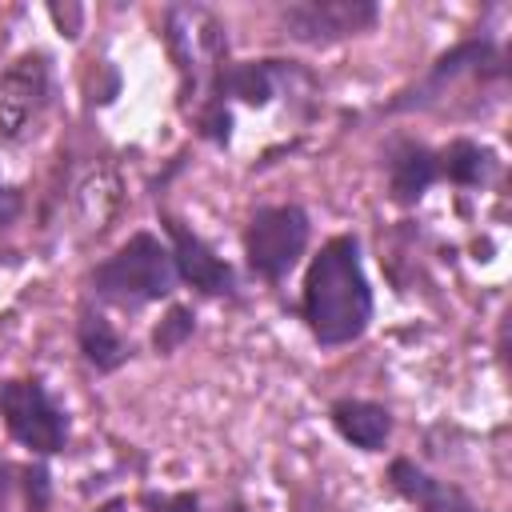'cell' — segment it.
Here are the masks:
<instances>
[{"instance_id":"cell-2","label":"cell","mask_w":512,"mask_h":512,"mask_svg":"<svg viewBox=\"0 0 512 512\" xmlns=\"http://www.w3.org/2000/svg\"><path fill=\"white\" fill-rule=\"evenodd\" d=\"M92 284L104 300L112 304H148L172 292L176 284V268H172V252L152 236V232H136L128 236L124 248H116L104 264H96Z\"/></svg>"},{"instance_id":"cell-9","label":"cell","mask_w":512,"mask_h":512,"mask_svg":"<svg viewBox=\"0 0 512 512\" xmlns=\"http://www.w3.org/2000/svg\"><path fill=\"white\" fill-rule=\"evenodd\" d=\"M388 480H392V488H396L404 500L420 504V512H480L460 488H452V484L428 476V472L416 468L412 460H392Z\"/></svg>"},{"instance_id":"cell-16","label":"cell","mask_w":512,"mask_h":512,"mask_svg":"<svg viewBox=\"0 0 512 512\" xmlns=\"http://www.w3.org/2000/svg\"><path fill=\"white\" fill-rule=\"evenodd\" d=\"M188 336H192V312H188V308H172V312L160 320L152 344H156V352H176Z\"/></svg>"},{"instance_id":"cell-3","label":"cell","mask_w":512,"mask_h":512,"mask_svg":"<svg viewBox=\"0 0 512 512\" xmlns=\"http://www.w3.org/2000/svg\"><path fill=\"white\" fill-rule=\"evenodd\" d=\"M308 244V216L296 204H276V208H260L244 232V252L256 276L264 280H280L284 272H292V264L300 260Z\"/></svg>"},{"instance_id":"cell-14","label":"cell","mask_w":512,"mask_h":512,"mask_svg":"<svg viewBox=\"0 0 512 512\" xmlns=\"http://www.w3.org/2000/svg\"><path fill=\"white\" fill-rule=\"evenodd\" d=\"M216 84L244 96L248 104H264L272 96V68H268V60L264 64H236V68H224L216 76Z\"/></svg>"},{"instance_id":"cell-12","label":"cell","mask_w":512,"mask_h":512,"mask_svg":"<svg viewBox=\"0 0 512 512\" xmlns=\"http://www.w3.org/2000/svg\"><path fill=\"white\" fill-rule=\"evenodd\" d=\"M76 336H80V352H84L88 364H96L100 372H112V368H120V364L128 360V344H124L120 332H116L104 316H96V312H84V316H80Z\"/></svg>"},{"instance_id":"cell-8","label":"cell","mask_w":512,"mask_h":512,"mask_svg":"<svg viewBox=\"0 0 512 512\" xmlns=\"http://www.w3.org/2000/svg\"><path fill=\"white\" fill-rule=\"evenodd\" d=\"M168 224V240H172V268H176V276H184L192 288H200V292H212V296H220V292H232V268L196 236V232H188L180 220H164Z\"/></svg>"},{"instance_id":"cell-10","label":"cell","mask_w":512,"mask_h":512,"mask_svg":"<svg viewBox=\"0 0 512 512\" xmlns=\"http://www.w3.org/2000/svg\"><path fill=\"white\" fill-rule=\"evenodd\" d=\"M332 424H336V432H340L348 444H356V448H364V452L384 448V440H388V432H392L388 408H380V404H372V400H336V404H332Z\"/></svg>"},{"instance_id":"cell-18","label":"cell","mask_w":512,"mask_h":512,"mask_svg":"<svg viewBox=\"0 0 512 512\" xmlns=\"http://www.w3.org/2000/svg\"><path fill=\"white\" fill-rule=\"evenodd\" d=\"M44 480H48L44 468L28 472V504H32V508H44V500H48V484H44Z\"/></svg>"},{"instance_id":"cell-13","label":"cell","mask_w":512,"mask_h":512,"mask_svg":"<svg viewBox=\"0 0 512 512\" xmlns=\"http://www.w3.org/2000/svg\"><path fill=\"white\" fill-rule=\"evenodd\" d=\"M440 176V160L428 148H404L392 160V196L400 204H412L428 192V184Z\"/></svg>"},{"instance_id":"cell-21","label":"cell","mask_w":512,"mask_h":512,"mask_svg":"<svg viewBox=\"0 0 512 512\" xmlns=\"http://www.w3.org/2000/svg\"><path fill=\"white\" fill-rule=\"evenodd\" d=\"M16 208H20V196H16L12 188H4V184H0V228L16 216Z\"/></svg>"},{"instance_id":"cell-1","label":"cell","mask_w":512,"mask_h":512,"mask_svg":"<svg viewBox=\"0 0 512 512\" xmlns=\"http://www.w3.org/2000/svg\"><path fill=\"white\" fill-rule=\"evenodd\" d=\"M304 320L320 344H352L372 320V288L356 236H332L304 280Z\"/></svg>"},{"instance_id":"cell-7","label":"cell","mask_w":512,"mask_h":512,"mask_svg":"<svg viewBox=\"0 0 512 512\" xmlns=\"http://www.w3.org/2000/svg\"><path fill=\"white\" fill-rule=\"evenodd\" d=\"M376 24V8L364 0H308L284 12V28L296 40H336Z\"/></svg>"},{"instance_id":"cell-15","label":"cell","mask_w":512,"mask_h":512,"mask_svg":"<svg viewBox=\"0 0 512 512\" xmlns=\"http://www.w3.org/2000/svg\"><path fill=\"white\" fill-rule=\"evenodd\" d=\"M484 160H488V152H480L472 140H456L440 156V172L456 184H480L484 180Z\"/></svg>"},{"instance_id":"cell-17","label":"cell","mask_w":512,"mask_h":512,"mask_svg":"<svg viewBox=\"0 0 512 512\" xmlns=\"http://www.w3.org/2000/svg\"><path fill=\"white\" fill-rule=\"evenodd\" d=\"M204 132L212 136V140H228V124H232V116H228V108L216 100V104H208V112H204Z\"/></svg>"},{"instance_id":"cell-11","label":"cell","mask_w":512,"mask_h":512,"mask_svg":"<svg viewBox=\"0 0 512 512\" xmlns=\"http://www.w3.org/2000/svg\"><path fill=\"white\" fill-rule=\"evenodd\" d=\"M76 208H80L84 228H92V232L108 228V220H112L116 208H120V176H116V168L96 164V168L76 184Z\"/></svg>"},{"instance_id":"cell-4","label":"cell","mask_w":512,"mask_h":512,"mask_svg":"<svg viewBox=\"0 0 512 512\" xmlns=\"http://www.w3.org/2000/svg\"><path fill=\"white\" fill-rule=\"evenodd\" d=\"M0 416L8 424V432L40 452V456H52L64 448L68 440V416L52 404V396L44 392L40 380H8L0 384Z\"/></svg>"},{"instance_id":"cell-20","label":"cell","mask_w":512,"mask_h":512,"mask_svg":"<svg viewBox=\"0 0 512 512\" xmlns=\"http://www.w3.org/2000/svg\"><path fill=\"white\" fill-rule=\"evenodd\" d=\"M52 16H56V24L64 28L68 24V36H76V28H80V8H60V4H52Z\"/></svg>"},{"instance_id":"cell-19","label":"cell","mask_w":512,"mask_h":512,"mask_svg":"<svg viewBox=\"0 0 512 512\" xmlns=\"http://www.w3.org/2000/svg\"><path fill=\"white\" fill-rule=\"evenodd\" d=\"M156 512H200V500H196L192 492H176V496L160 500V508H156Z\"/></svg>"},{"instance_id":"cell-6","label":"cell","mask_w":512,"mask_h":512,"mask_svg":"<svg viewBox=\"0 0 512 512\" xmlns=\"http://www.w3.org/2000/svg\"><path fill=\"white\" fill-rule=\"evenodd\" d=\"M48 104V60L40 52L20 56L0 76V140H20Z\"/></svg>"},{"instance_id":"cell-5","label":"cell","mask_w":512,"mask_h":512,"mask_svg":"<svg viewBox=\"0 0 512 512\" xmlns=\"http://www.w3.org/2000/svg\"><path fill=\"white\" fill-rule=\"evenodd\" d=\"M168 44H172V56L180 60V72L184 80L196 88L204 80L208 68H216V60L224 56V28L220 20L200 8V4H180V8H168Z\"/></svg>"},{"instance_id":"cell-22","label":"cell","mask_w":512,"mask_h":512,"mask_svg":"<svg viewBox=\"0 0 512 512\" xmlns=\"http://www.w3.org/2000/svg\"><path fill=\"white\" fill-rule=\"evenodd\" d=\"M96 512H124V504H120V500H108V504H104V508H96Z\"/></svg>"}]
</instances>
